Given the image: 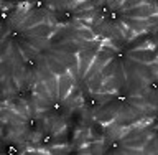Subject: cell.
Here are the masks:
<instances>
[{"mask_svg": "<svg viewBox=\"0 0 158 155\" xmlns=\"http://www.w3.org/2000/svg\"><path fill=\"white\" fill-rule=\"evenodd\" d=\"M147 22H148V25H150V27H153V25H158V13L150 15V17L147 18Z\"/></svg>", "mask_w": 158, "mask_h": 155, "instance_id": "obj_24", "label": "cell"}, {"mask_svg": "<svg viewBox=\"0 0 158 155\" xmlns=\"http://www.w3.org/2000/svg\"><path fill=\"white\" fill-rule=\"evenodd\" d=\"M54 30H56V27H53V25L43 22V23L36 25V27L27 30L25 35H27V37H35V38H49Z\"/></svg>", "mask_w": 158, "mask_h": 155, "instance_id": "obj_5", "label": "cell"}, {"mask_svg": "<svg viewBox=\"0 0 158 155\" xmlns=\"http://www.w3.org/2000/svg\"><path fill=\"white\" fill-rule=\"evenodd\" d=\"M79 152L81 153H101L102 152V142L97 140V142H94L92 145H89V147H82Z\"/></svg>", "mask_w": 158, "mask_h": 155, "instance_id": "obj_22", "label": "cell"}, {"mask_svg": "<svg viewBox=\"0 0 158 155\" xmlns=\"http://www.w3.org/2000/svg\"><path fill=\"white\" fill-rule=\"evenodd\" d=\"M28 45H31L33 48H36L38 51L41 48H46V46H49V40L48 38H35V37H30V40H28Z\"/></svg>", "mask_w": 158, "mask_h": 155, "instance_id": "obj_19", "label": "cell"}, {"mask_svg": "<svg viewBox=\"0 0 158 155\" xmlns=\"http://www.w3.org/2000/svg\"><path fill=\"white\" fill-rule=\"evenodd\" d=\"M102 83H104V78L101 76V73H97L96 76H92L91 79H87V88H89V91H91V93H101Z\"/></svg>", "mask_w": 158, "mask_h": 155, "instance_id": "obj_13", "label": "cell"}, {"mask_svg": "<svg viewBox=\"0 0 158 155\" xmlns=\"http://www.w3.org/2000/svg\"><path fill=\"white\" fill-rule=\"evenodd\" d=\"M46 17H48V13L44 12V10H31V12L28 13V17L18 25V30L20 32H27V30L36 27V25H40V23H43Z\"/></svg>", "mask_w": 158, "mask_h": 155, "instance_id": "obj_3", "label": "cell"}, {"mask_svg": "<svg viewBox=\"0 0 158 155\" xmlns=\"http://www.w3.org/2000/svg\"><path fill=\"white\" fill-rule=\"evenodd\" d=\"M128 58H132L133 61H138L142 64H150L158 59V53L153 48H138V50H132L128 51Z\"/></svg>", "mask_w": 158, "mask_h": 155, "instance_id": "obj_2", "label": "cell"}, {"mask_svg": "<svg viewBox=\"0 0 158 155\" xmlns=\"http://www.w3.org/2000/svg\"><path fill=\"white\" fill-rule=\"evenodd\" d=\"M44 84H46V88H48L49 94H51V97L58 99V96H59V79H58L56 74L51 76V78H48V79H44Z\"/></svg>", "mask_w": 158, "mask_h": 155, "instance_id": "obj_12", "label": "cell"}, {"mask_svg": "<svg viewBox=\"0 0 158 155\" xmlns=\"http://www.w3.org/2000/svg\"><path fill=\"white\" fill-rule=\"evenodd\" d=\"M156 3H158V0H156Z\"/></svg>", "mask_w": 158, "mask_h": 155, "instance_id": "obj_27", "label": "cell"}, {"mask_svg": "<svg viewBox=\"0 0 158 155\" xmlns=\"http://www.w3.org/2000/svg\"><path fill=\"white\" fill-rule=\"evenodd\" d=\"M112 58H114V53H112V51H109V50L101 48V50L97 51L96 58H94V63H96L97 66L102 69V66H106V64H107L109 61H110Z\"/></svg>", "mask_w": 158, "mask_h": 155, "instance_id": "obj_10", "label": "cell"}, {"mask_svg": "<svg viewBox=\"0 0 158 155\" xmlns=\"http://www.w3.org/2000/svg\"><path fill=\"white\" fill-rule=\"evenodd\" d=\"M150 41H152V40L148 38L147 32L137 33L132 40H128V41H127V48H128V51H132V50H138V48H148V46H150Z\"/></svg>", "mask_w": 158, "mask_h": 155, "instance_id": "obj_7", "label": "cell"}, {"mask_svg": "<svg viewBox=\"0 0 158 155\" xmlns=\"http://www.w3.org/2000/svg\"><path fill=\"white\" fill-rule=\"evenodd\" d=\"M44 59H46L48 68L51 69V71H53L54 74H56V76H61V74L68 73V66H66L64 63H61L59 59H56L54 56H46Z\"/></svg>", "mask_w": 158, "mask_h": 155, "instance_id": "obj_8", "label": "cell"}, {"mask_svg": "<svg viewBox=\"0 0 158 155\" xmlns=\"http://www.w3.org/2000/svg\"><path fill=\"white\" fill-rule=\"evenodd\" d=\"M7 106V104H5ZM13 109V111H17V112H20L22 116H25V117H30V112H28V107H25V102L22 101V99H13L12 101V106H10Z\"/></svg>", "mask_w": 158, "mask_h": 155, "instance_id": "obj_17", "label": "cell"}, {"mask_svg": "<svg viewBox=\"0 0 158 155\" xmlns=\"http://www.w3.org/2000/svg\"><path fill=\"white\" fill-rule=\"evenodd\" d=\"M155 78H156V79H158V73H156V74H155Z\"/></svg>", "mask_w": 158, "mask_h": 155, "instance_id": "obj_26", "label": "cell"}, {"mask_svg": "<svg viewBox=\"0 0 158 155\" xmlns=\"http://www.w3.org/2000/svg\"><path fill=\"white\" fill-rule=\"evenodd\" d=\"M97 5H99V0H77L73 8H76V12H81V10L96 8Z\"/></svg>", "mask_w": 158, "mask_h": 155, "instance_id": "obj_16", "label": "cell"}, {"mask_svg": "<svg viewBox=\"0 0 158 155\" xmlns=\"http://www.w3.org/2000/svg\"><path fill=\"white\" fill-rule=\"evenodd\" d=\"M152 136H153L152 132H145V134H142V136H138V137L130 139V140H125V142H123V145H125V147H132V149H142V150H143L145 144L148 142V139H150Z\"/></svg>", "mask_w": 158, "mask_h": 155, "instance_id": "obj_9", "label": "cell"}, {"mask_svg": "<svg viewBox=\"0 0 158 155\" xmlns=\"http://www.w3.org/2000/svg\"><path fill=\"white\" fill-rule=\"evenodd\" d=\"M120 22L128 27L130 30H133L135 33H143L150 30V25H148L147 18H130V17H120Z\"/></svg>", "mask_w": 158, "mask_h": 155, "instance_id": "obj_4", "label": "cell"}, {"mask_svg": "<svg viewBox=\"0 0 158 155\" xmlns=\"http://www.w3.org/2000/svg\"><path fill=\"white\" fill-rule=\"evenodd\" d=\"M35 94H36L38 97L46 99V101H53L51 94H49V91H48V88H46V84H44L43 79H36V81H35Z\"/></svg>", "mask_w": 158, "mask_h": 155, "instance_id": "obj_11", "label": "cell"}, {"mask_svg": "<svg viewBox=\"0 0 158 155\" xmlns=\"http://www.w3.org/2000/svg\"><path fill=\"white\" fill-rule=\"evenodd\" d=\"M68 73L71 74L74 79L79 78V56H77V54H74V56H73V61L69 63V66H68Z\"/></svg>", "mask_w": 158, "mask_h": 155, "instance_id": "obj_20", "label": "cell"}, {"mask_svg": "<svg viewBox=\"0 0 158 155\" xmlns=\"http://www.w3.org/2000/svg\"><path fill=\"white\" fill-rule=\"evenodd\" d=\"M155 13H158V10H156L155 2H152V3H142V5H137V7H132L128 10H123V12H120V17L148 18L150 15H155Z\"/></svg>", "mask_w": 158, "mask_h": 155, "instance_id": "obj_1", "label": "cell"}, {"mask_svg": "<svg viewBox=\"0 0 158 155\" xmlns=\"http://www.w3.org/2000/svg\"><path fill=\"white\" fill-rule=\"evenodd\" d=\"M115 69H117V63H115V59H110L106 66H102V69L99 73H101V76L104 78V79H107V78H112L114 76V73H115Z\"/></svg>", "mask_w": 158, "mask_h": 155, "instance_id": "obj_14", "label": "cell"}, {"mask_svg": "<svg viewBox=\"0 0 158 155\" xmlns=\"http://www.w3.org/2000/svg\"><path fill=\"white\" fill-rule=\"evenodd\" d=\"M152 2L153 0H125V2L120 5L118 12H123V10H128V8L137 7V5H142V3H152Z\"/></svg>", "mask_w": 158, "mask_h": 155, "instance_id": "obj_21", "label": "cell"}, {"mask_svg": "<svg viewBox=\"0 0 158 155\" xmlns=\"http://www.w3.org/2000/svg\"><path fill=\"white\" fill-rule=\"evenodd\" d=\"M77 0H49V7L51 8H58V10H63V8H71L76 5Z\"/></svg>", "mask_w": 158, "mask_h": 155, "instance_id": "obj_15", "label": "cell"}, {"mask_svg": "<svg viewBox=\"0 0 158 155\" xmlns=\"http://www.w3.org/2000/svg\"><path fill=\"white\" fill-rule=\"evenodd\" d=\"M109 0H99V3H107Z\"/></svg>", "mask_w": 158, "mask_h": 155, "instance_id": "obj_25", "label": "cell"}, {"mask_svg": "<svg viewBox=\"0 0 158 155\" xmlns=\"http://www.w3.org/2000/svg\"><path fill=\"white\" fill-rule=\"evenodd\" d=\"M58 79H59V96H58V99L59 101H64V99L68 97V94L71 93L73 86H74V78L69 73H64L61 76H58Z\"/></svg>", "mask_w": 158, "mask_h": 155, "instance_id": "obj_6", "label": "cell"}, {"mask_svg": "<svg viewBox=\"0 0 158 155\" xmlns=\"http://www.w3.org/2000/svg\"><path fill=\"white\" fill-rule=\"evenodd\" d=\"M123 2H125V0H109L107 7H109V10H118Z\"/></svg>", "mask_w": 158, "mask_h": 155, "instance_id": "obj_23", "label": "cell"}, {"mask_svg": "<svg viewBox=\"0 0 158 155\" xmlns=\"http://www.w3.org/2000/svg\"><path fill=\"white\" fill-rule=\"evenodd\" d=\"M99 15V12L96 8H89V10H81V12H76L74 13V17H76L77 20H92L96 18Z\"/></svg>", "mask_w": 158, "mask_h": 155, "instance_id": "obj_18", "label": "cell"}]
</instances>
